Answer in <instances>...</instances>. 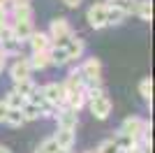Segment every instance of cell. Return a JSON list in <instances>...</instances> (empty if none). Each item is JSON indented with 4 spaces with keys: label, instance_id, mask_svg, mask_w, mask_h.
I'll list each match as a JSON object with an SVG mask.
<instances>
[{
    "label": "cell",
    "instance_id": "cell-33",
    "mask_svg": "<svg viewBox=\"0 0 155 153\" xmlns=\"http://www.w3.org/2000/svg\"><path fill=\"white\" fill-rule=\"evenodd\" d=\"M118 153H134V151H118Z\"/></svg>",
    "mask_w": 155,
    "mask_h": 153
},
{
    "label": "cell",
    "instance_id": "cell-12",
    "mask_svg": "<svg viewBox=\"0 0 155 153\" xmlns=\"http://www.w3.org/2000/svg\"><path fill=\"white\" fill-rule=\"evenodd\" d=\"M65 51H67L70 60L84 58V53H86V42H84L81 37H77V35H72V37L67 39V44H65Z\"/></svg>",
    "mask_w": 155,
    "mask_h": 153
},
{
    "label": "cell",
    "instance_id": "cell-5",
    "mask_svg": "<svg viewBox=\"0 0 155 153\" xmlns=\"http://www.w3.org/2000/svg\"><path fill=\"white\" fill-rule=\"evenodd\" d=\"M86 21H88V25H91L93 30H102V28H107V5H104V0L88 7Z\"/></svg>",
    "mask_w": 155,
    "mask_h": 153
},
{
    "label": "cell",
    "instance_id": "cell-3",
    "mask_svg": "<svg viewBox=\"0 0 155 153\" xmlns=\"http://www.w3.org/2000/svg\"><path fill=\"white\" fill-rule=\"evenodd\" d=\"M118 130L125 132V134H130L132 139H141V137H150L153 125H150V121H146V118H141V116H127V118L120 123Z\"/></svg>",
    "mask_w": 155,
    "mask_h": 153
},
{
    "label": "cell",
    "instance_id": "cell-31",
    "mask_svg": "<svg viewBox=\"0 0 155 153\" xmlns=\"http://www.w3.org/2000/svg\"><path fill=\"white\" fill-rule=\"evenodd\" d=\"M0 7H7V0H0Z\"/></svg>",
    "mask_w": 155,
    "mask_h": 153
},
{
    "label": "cell",
    "instance_id": "cell-18",
    "mask_svg": "<svg viewBox=\"0 0 155 153\" xmlns=\"http://www.w3.org/2000/svg\"><path fill=\"white\" fill-rule=\"evenodd\" d=\"M35 88H37V83L32 81V76H30V79H23V81H16V83H14V90H16L19 95H23L26 100L30 97V93Z\"/></svg>",
    "mask_w": 155,
    "mask_h": 153
},
{
    "label": "cell",
    "instance_id": "cell-6",
    "mask_svg": "<svg viewBox=\"0 0 155 153\" xmlns=\"http://www.w3.org/2000/svg\"><path fill=\"white\" fill-rule=\"evenodd\" d=\"M42 95H44V100L49 102V104H51V107H63L65 104V100H67V97H65V90H63V83H56V81H49V83H44V86H42Z\"/></svg>",
    "mask_w": 155,
    "mask_h": 153
},
{
    "label": "cell",
    "instance_id": "cell-8",
    "mask_svg": "<svg viewBox=\"0 0 155 153\" xmlns=\"http://www.w3.org/2000/svg\"><path fill=\"white\" fill-rule=\"evenodd\" d=\"M30 74H32V70H30V65H28V58L16 56V60L9 65V79L16 83V81H23V79H30Z\"/></svg>",
    "mask_w": 155,
    "mask_h": 153
},
{
    "label": "cell",
    "instance_id": "cell-28",
    "mask_svg": "<svg viewBox=\"0 0 155 153\" xmlns=\"http://www.w3.org/2000/svg\"><path fill=\"white\" fill-rule=\"evenodd\" d=\"M63 2H65V5H67V7H70V9H77V7L81 5L84 0H63Z\"/></svg>",
    "mask_w": 155,
    "mask_h": 153
},
{
    "label": "cell",
    "instance_id": "cell-7",
    "mask_svg": "<svg viewBox=\"0 0 155 153\" xmlns=\"http://www.w3.org/2000/svg\"><path fill=\"white\" fill-rule=\"evenodd\" d=\"M56 121H58V127H67V130H77L79 125V111H74L72 107L63 104V107L56 109Z\"/></svg>",
    "mask_w": 155,
    "mask_h": 153
},
{
    "label": "cell",
    "instance_id": "cell-22",
    "mask_svg": "<svg viewBox=\"0 0 155 153\" xmlns=\"http://www.w3.org/2000/svg\"><path fill=\"white\" fill-rule=\"evenodd\" d=\"M125 21V14L120 9H114V7H107V25H120Z\"/></svg>",
    "mask_w": 155,
    "mask_h": 153
},
{
    "label": "cell",
    "instance_id": "cell-14",
    "mask_svg": "<svg viewBox=\"0 0 155 153\" xmlns=\"http://www.w3.org/2000/svg\"><path fill=\"white\" fill-rule=\"evenodd\" d=\"M137 2H139V0H104V5H107V7L120 9V12H123L125 16H127V14H134Z\"/></svg>",
    "mask_w": 155,
    "mask_h": 153
},
{
    "label": "cell",
    "instance_id": "cell-17",
    "mask_svg": "<svg viewBox=\"0 0 155 153\" xmlns=\"http://www.w3.org/2000/svg\"><path fill=\"white\" fill-rule=\"evenodd\" d=\"M2 102H5V104H7V107H9V109H21V107H23V104H26V97H23V95H19V93H16V90H9V93H7V95L5 97H2Z\"/></svg>",
    "mask_w": 155,
    "mask_h": 153
},
{
    "label": "cell",
    "instance_id": "cell-29",
    "mask_svg": "<svg viewBox=\"0 0 155 153\" xmlns=\"http://www.w3.org/2000/svg\"><path fill=\"white\" fill-rule=\"evenodd\" d=\"M5 65H7V56H5V53H0V72L5 70Z\"/></svg>",
    "mask_w": 155,
    "mask_h": 153
},
{
    "label": "cell",
    "instance_id": "cell-21",
    "mask_svg": "<svg viewBox=\"0 0 155 153\" xmlns=\"http://www.w3.org/2000/svg\"><path fill=\"white\" fill-rule=\"evenodd\" d=\"M5 123L9 127H21L23 123H26V118H23V114H21V109H9L5 116Z\"/></svg>",
    "mask_w": 155,
    "mask_h": 153
},
{
    "label": "cell",
    "instance_id": "cell-20",
    "mask_svg": "<svg viewBox=\"0 0 155 153\" xmlns=\"http://www.w3.org/2000/svg\"><path fill=\"white\" fill-rule=\"evenodd\" d=\"M21 114H23L26 121H37V118H42V109H39L37 104H32V102H26V104L21 107Z\"/></svg>",
    "mask_w": 155,
    "mask_h": 153
},
{
    "label": "cell",
    "instance_id": "cell-9",
    "mask_svg": "<svg viewBox=\"0 0 155 153\" xmlns=\"http://www.w3.org/2000/svg\"><path fill=\"white\" fill-rule=\"evenodd\" d=\"M28 44H30L32 53H46V51L53 46V42H51V37H49L44 30H35L30 37H28Z\"/></svg>",
    "mask_w": 155,
    "mask_h": 153
},
{
    "label": "cell",
    "instance_id": "cell-4",
    "mask_svg": "<svg viewBox=\"0 0 155 153\" xmlns=\"http://www.w3.org/2000/svg\"><path fill=\"white\" fill-rule=\"evenodd\" d=\"M46 35L51 37V42H53L56 46H65V44H67V39L74 35V30H72L70 21L65 19V16H58V19H53L51 23H49Z\"/></svg>",
    "mask_w": 155,
    "mask_h": 153
},
{
    "label": "cell",
    "instance_id": "cell-1",
    "mask_svg": "<svg viewBox=\"0 0 155 153\" xmlns=\"http://www.w3.org/2000/svg\"><path fill=\"white\" fill-rule=\"evenodd\" d=\"M86 95H88V102H86V104L91 109V114L95 116L97 121H107L111 116V109H114L109 95H107V88H104V86H95V88L86 90Z\"/></svg>",
    "mask_w": 155,
    "mask_h": 153
},
{
    "label": "cell",
    "instance_id": "cell-26",
    "mask_svg": "<svg viewBox=\"0 0 155 153\" xmlns=\"http://www.w3.org/2000/svg\"><path fill=\"white\" fill-rule=\"evenodd\" d=\"M2 25H9V12H7V7H0V28Z\"/></svg>",
    "mask_w": 155,
    "mask_h": 153
},
{
    "label": "cell",
    "instance_id": "cell-24",
    "mask_svg": "<svg viewBox=\"0 0 155 153\" xmlns=\"http://www.w3.org/2000/svg\"><path fill=\"white\" fill-rule=\"evenodd\" d=\"M39 148H42L44 153H60V148H58V144L53 141V137H46V139L39 144Z\"/></svg>",
    "mask_w": 155,
    "mask_h": 153
},
{
    "label": "cell",
    "instance_id": "cell-23",
    "mask_svg": "<svg viewBox=\"0 0 155 153\" xmlns=\"http://www.w3.org/2000/svg\"><path fill=\"white\" fill-rule=\"evenodd\" d=\"M118 151H120V148L116 146V141H114V137H111V139H104L102 144L97 146L95 153H118Z\"/></svg>",
    "mask_w": 155,
    "mask_h": 153
},
{
    "label": "cell",
    "instance_id": "cell-11",
    "mask_svg": "<svg viewBox=\"0 0 155 153\" xmlns=\"http://www.w3.org/2000/svg\"><path fill=\"white\" fill-rule=\"evenodd\" d=\"M53 141L58 144L60 151H72V148H74V141H77V132H74V130H67V127H58L56 134H53Z\"/></svg>",
    "mask_w": 155,
    "mask_h": 153
},
{
    "label": "cell",
    "instance_id": "cell-32",
    "mask_svg": "<svg viewBox=\"0 0 155 153\" xmlns=\"http://www.w3.org/2000/svg\"><path fill=\"white\" fill-rule=\"evenodd\" d=\"M32 153H44V151H42V148H39V146H37V148H35V151H32Z\"/></svg>",
    "mask_w": 155,
    "mask_h": 153
},
{
    "label": "cell",
    "instance_id": "cell-2",
    "mask_svg": "<svg viewBox=\"0 0 155 153\" xmlns=\"http://www.w3.org/2000/svg\"><path fill=\"white\" fill-rule=\"evenodd\" d=\"M81 76H84V88H95V86H102V63L100 58H86L81 63Z\"/></svg>",
    "mask_w": 155,
    "mask_h": 153
},
{
    "label": "cell",
    "instance_id": "cell-30",
    "mask_svg": "<svg viewBox=\"0 0 155 153\" xmlns=\"http://www.w3.org/2000/svg\"><path fill=\"white\" fill-rule=\"evenodd\" d=\"M0 153H12V151H9L7 146H2V144H0Z\"/></svg>",
    "mask_w": 155,
    "mask_h": 153
},
{
    "label": "cell",
    "instance_id": "cell-27",
    "mask_svg": "<svg viewBox=\"0 0 155 153\" xmlns=\"http://www.w3.org/2000/svg\"><path fill=\"white\" fill-rule=\"evenodd\" d=\"M7 111H9V107H7L5 102L0 100V123H5V116H7Z\"/></svg>",
    "mask_w": 155,
    "mask_h": 153
},
{
    "label": "cell",
    "instance_id": "cell-19",
    "mask_svg": "<svg viewBox=\"0 0 155 153\" xmlns=\"http://www.w3.org/2000/svg\"><path fill=\"white\" fill-rule=\"evenodd\" d=\"M139 95L148 102V107H150V100H153V79L150 76H143L139 81Z\"/></svg>",
    "mask_w": 155,
    "mask_h": 153
},
{
    "label": "cell",
    "instance_id": "cell-13",
    "mask_svg": "<svg viewBox=\"0 0 155 153\" xmlns=\"http://www.w3.org/2000/svg\"><path fill=\"white\" fill-rule=\"evenodd\" d=\"M46 56H49V65H56V67H65V65H70V56H67V51L65 46H56L53 44L51 49L46 51Z\"/></svg>",
    "mask_w": 155,
    "mask_h": 153
},
{
    "label": "cell",
    "instance_id": "cell-25",
    "mask_svg": "<svg viewBox=\"0 0 155 153\" xmlns=\"http://www.w3.org/2000/svg\"><path fill=\"white\" fill-rule=\"evenodd\" d=\"M32 0H7V5L12 7V9H26V7H30Z\"/></svg>",
    "mask_w": 155,
    "mask_h": 153
},
{
    "label": "cell",
    "instance_id": "cell-10",
    "mask_svg": "<svg viewBox=\"0 0 155 153\" xmlns=\"http://www.w3.org/2000/svg\"><path fill=\"white\" fill-rule=\"evenodd\" d=\"M81 88H84V76H81V70H79V67H74L70 74L65 76V81H63L65 97H70V95H74V93H79ZM65 102H67V100H65Z\"/></svg>",
    "mask_w": 155,
    "mask_h": 153
},
{
    "label": "cell",
    "instance_id": "cell-16",
    "mask_svg": "<svg viewBox=\"0 0 155 153\" xmlns=\"http://www.w3.org/2000/svg\"><path fill=\"white\" fill-rule=\"evenodd\" d=\"M134 14H137L141 21L150 23V21H153V2H150V0H139V2H137Z\"/></svg>",
    "mask_w": 155,
    "mask_h": 153
},
{
    "label": "cell",
    "instance_id": "cell-15",
    "mask_svg": "<svg viewBox=\"0 0 155 153\" xmlns=\"http://www.w3.org/2000/svg\"><path fill=\"white\" fill-rule=\"evenodd\" d=\"M26 58H28V65H30L32 72H42V70L49 67V56L46 53H30Z\"/></svg>",
    "mask_w": 155,
    "mask_h": 153
}]
</instances>
